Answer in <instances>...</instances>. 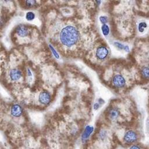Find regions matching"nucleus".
Returning <instances> with one entry per match:
<instances>
[{"instance_id":"1","label":"nucleus","mask_w":149,"mask_h":149,"mask_svg":"<svg viewBox=\"0 0 149 149\" xmlns=\"http://www.w3.org/2000/svg\"><path fill=\"white\" fill-rule=\"evenodd\" d=\"M51 41L59 48L63 49H74L80 44V30L74 24L69 22H56L49 30Z\"/></svg>"},{"instance_id":"2","label":"nucleus","mask_w":149,"mask_h":149,"mask_svg":"<svg viewBox=\"0 0 149 149\" xmlns=\"http://www.w3.org/2000/svg\"><path fill=\"white\" fill-rule=\"evenodd\" d=\"M109 84L112 87L116 90H123L127 85V79L122 72H113L109 79Z\"/></svg>"},{"instance_id":"3","label":"nucleus","mask_w":149,"mask_h":149,"mask_svg":"<svg viewBox=\"0 0 149 149\" xmlns=\"http://www.w3.org/2000/svg\"><path fill=\"white\" fill-rule=\"evenodd\" d=\"M105 116L107 120L111 123H116L121 117V110L116 104L109 105L105 111Z\"/></svg>"},{"instance_id":"4","label":"nucleus","mask_w":149,"mask_h":149,"mask_svg":"<svg viewBox=\"0 0 149 149\" xmlns=\"http://www.w3.org/2000/svg\"><path fill=\"white\" fill-rule=\"evenodd\" d=\"M110 132L105 126L100 127L95 134V141L98 144H107L109 142Z\"/></svg>"},{"instance_id":"5","label":"nucleus","mask_w":149,"mask_h":149,"mask_svg":"<svg viewBox=\"0 0 149 149\" xmlns=\"http://www.w3.org/2000/svg\"><path fill=\"white\" fill-rule=\"evenodd\" d=\"M139 139V135L137 132L133 129L126 130L123 134L122 140L125 144L130 146L137 143Z\"/></svg>"},{"instance_id":"6","label":"nucleus","mask_w":149,"mask_h":149,"mask_svg":"<svg viewBox=\"0 0 149 149\" xmlns=\"http://www.w3.org/2000/svg\"><path fill=\"white\" fill-rule=\"evenodd\" d=\"M32 33V27L25 24H19L15 29V34L20 38L30 37Z\"/></svg>"},{"instance_id":"7","label":"nucleus","mask_w":149,"mask_h":149,"mask_svg":"<svg viewBox=\"0 0 149 149\" xmlns=\"http://www.w3.org/2000/svg\"><path fill=\"white\" fill-rule=\"evenodd\" d=\"M94 127L91 125H87L83 128L80 135V140L83 144H86L89 142L90 138L94 132Z\"/></svg>"},{"instance_id":"8","label":"nucleus","mask_w":149,"mask_h":149,"mask_svg":"<svg viewBox=\"0 0 149 149\" xmlns=\"http://www.w3.org/2000/svg\"><path fill=\"white\" fill-rule=\"evenodd\" d=\"M109 55V49L104 44L99 45L95 49L94 56L97 61H102L107 59Z\"/></svg>"},{"instance_id":"9","label":"nucleus","mask_w":149,"mask_h":149,"mask_svg":"<svg viewBox=\"0 0 149 149\" xmlns=\"http://www.w3.org/2000/svg\"><path fill=\"white\" fill-rule=\"evenodd\" d=\"M8 77L12 81H18L23 77V72L19 68H13L9 70Z\"/></svg>"},{"instance_id":"10","label":"nucleus","mask_w":149,"mask_h":149,"mask_svg":"<svg viewBox=\"0 0 149 149\" xmlns=\"http://www.w3.org/2000/svg\"><path fill=\"white\" fill-rule=\"evenodd\" d=\"M38 101L40 104L44 105H48L52 100L51 93L47 90L41 91L38 95Z\"/></svg>"},{"instance_id":"11","label":"nucleus","mask_w":149,"mask_h":149,"mask_svg":"<svg viewBox=\"0 0 149 149\" xmlns=\"http://www.w3.org/2000/svg\"><path fill=\"white\" fill-rule=\"evenodd\" d=\"M23 109L22 107L18 104H15L12 105L10 108V114L15 118H19L22 115Z\"/></svg>"},{"instance_id":"12","label":"nucleus","mask_w":149,"mask_h":149,"mask_svg":"<svg viewBox=\"0 0 149 149\" xmlns=\"http://www.w3.org/2000/svg\"><path fill=\"white\" fill-rule=\"evenodd\" d=\"M23 5L27 9H33L37 8L40 4L38 0H23Z\"/></svg>"},{"instance_id":"13","label":"nucleus","mask_w":149,"mask_h":149,"mask_svg":"<svg viewBox=\"0 0 149 149\" xmlns=\"http://www.w3.org/2000/svg\"><path fill=\"white\" fill-rule=\"evenodd\" d=\"M140 74L143 79L145 80L149 79V66L144 65L140 68Z\"/></svg>"},{"instance_id":"14","label":"nucleus","mask_w":149,"mask_h":149,"mask_svg":"<svg viewBox=\"0 0 149 149\" xmlns=\"http://www.w3.org/2000/svg\"><path fill=\"white\" fill-rule=\"evenodd\" d=\"M35 17H36V14L34 12L28 11L26 13L25 18L27 21H29V22L33 21V20H34Z\"/></svg>"},{"instance_id":"15","label":"nucleus","mask_w":149,"mask_h":149,"mask_svg":"<svg viewBox=\"0 0 149 149\" xmlns=\"http://www.w3.org/2000/svg\"><path fill=\"white\" fill-rule=\"evenodd\" d=\"M147 27V24L145 22H141L139 23L137 26V30L139 32L142 33L144 32L146 29Z\"/></svg>"},{"instance_id":"16","label":"nucleus","mask_w":149,"mask_h":149,"mask_svg":"<svg viewBox=\"0 0 149 149\" xmlns=\"http://www.w3.org/2000/svg\"><path fill=\"white\" fill-rule=\"evenodd\" d=\"M101 31L103 34V35L104 36H108L109 34V32H110V30H109V26L107 24H102L101 26Z\"/></svg>"},{"instance_id":"17","label":"nucleus","mask_w":149,"mask_h":149,"mask_svg":"<svg viewBox=\"0 0 149 149\" xmlns=\"http://www.w3.org/2000/svg\"><path fill=\"white\" fill-rule=\"evenodd\" d=\"M49 48H50V50L51 51V52H52L53 55L54 56V57H55V58H56V59H59V54L57 52L56 50L54 48V47H53V45H52V44H49Z\"/></svg>"},{"instance_id":"18","label":"nucleus","mask_w":149,"mask_h":149,"mask_svg":"<svg viewBox=\"0 0 149 149\" xmlns=\"http://www.w3.org/2000/svg\"><path fill=\"white\" fill-rule=\"evenodd\" d=\"M99 20L102 24H107V23L108 22V17L107 16L102 15L99 17Z\"/></svg>"},{"instance_id":"19","label":"nucleus","mask_w":149,"mask_h":149,"mask_svg":"<svg viewBox=\"0 0 149 149\" xmlns=\"http://www.w3.org/2000/svg\"><path fill=\"white\" fill-rule=\"evenodd\" d=\"M113 44L117 49H118L119 50H123V48H124V47H125L124 44H122L119 42H118V41L114 42Z\"/></svg>"},{"instance_id":"20","label":"nucleus","mask_w":149,"mask_h":149,"mask_svg":"<svg viewBox=\"0 0 149 149\" xmlns=\"http://www.w3.org/2000/svg\"><path fill=\"white\" fill-rule=\"evenodd\" d=\"M6 17L4 15H0V27L3 26L6 22Z\"/></svg>"},{"instance_id":"21","label":"nucleus","mask_w":149,"mask_h":149,"mask_svg":"<svg viewBox=\"0 0 149 149\" xmlns=\"http://www.w3.org/2000/svg\"><path fill=\"white\" fill-rule=\"evenodd\" d=\"M129 149H142V147L139 144L135 143V144L130 145L129 147Z\"/></svg>"},{"instance_id":"22","label":"nucleus","mask_w":149,"mask_h":149,"mask_svg":"<svg viewBox=\"0 0 149 149\" xmlns=\"http://www.w3.org/2000/svg\"><path fill=\"white\" fill-rule=\"evenodd\" d=\"M26 75H27V77H29V78H31L32 77L33 73H32V71H31L30 68H27V69H26Z\"/></svg>"},{"instance_id":"23","label":"nucleus","mask_w":149,"mask_h":149,"mask_svg":"<svg viewBox=\"0 0 149 149\" xmlns=\"http://www.w3.org/2000/svg\"><path fill=\"white\" fill-rule=\"evenodd\" d=\"M101 107V105L97 101L95 102L93 104V109L94 111H97L98 109H100V108Z\"/></svg>"},{"instance_id":"24","label":"nucleus","mask_w":149,"mask_h":149,"mask_svg":"<svg viewBox=\"0 0 149 149\" xmlns=\"http://www.w3.org/2000/svg\"><path fill=\"white\" fill-rule=\"evenodd\" d=\"M97 102L102 106L104 103H105V101L104 99H102V98H99L98 100H97Z\"/></svg>"},{"instance_id":"25","label":"nucleus","mask_w":149,"mask_h":149,"mask_svg":"<svg viewBox=\"0 0 149 149\" xmlns=\"http://www.w3.org/2000/svg\"><path fill=\"white\" fill-rule=\"evenodd\" d=\"M123 51H125L126 52H128L129 51V47L128 45H125V47H124V48H123Z\"/></svg>"},{"instance_id":"26","label":"nucleus","mask_w":149,"mask_h":149,"mask_svg":"<svg viewBox=\"0 0 149 149\" xmlns=\"http://www.w3.org/2000/svg\"><path fill=\"white\" fill-rule=\"evenodd\" d=\"M2 1L5 3H9V2H12L13 0H2Z\"/></svg>"},{"instance_id":"27","label":"nucleus","mask_w":149,"mask_h":149,"mask_svg":"<svg viewBox=\"0 0 149 149\" xmlns=\"http://www.w3.org/2000/svg\"><path fill=\"white\" fill-rule=\"evenodd\" d=\"M95 3H97V5H100L101 3V0H95Z\"/></svg>"},{"instance_id":"28","label":"nucleus","mask_w":149,"mask_h":149,"mask_svg":"<svg viewBox=\"0 0 149 149\" xmlns=\"http://www.w3.org/2000/svg\"><path fill=\"white\" fill-rule=\"evenodd\" d=\"M61 1H62V2H69L71 1L72 0H61Z\"/></svg>"},{"instance_id":"29","label":"nucleus","mask_w":149,"mask_h":149,"mask_svg":"<svg viewBox=\"0 0 149 149\" xmlns=\"http://www.w3.org/2000/svg\"><path fill=\"white\" fill-rule=\"evenodd\" d=\"M38 1H39V2H41V1H40V0H38Z\"/></svg>"}]
</instances>
